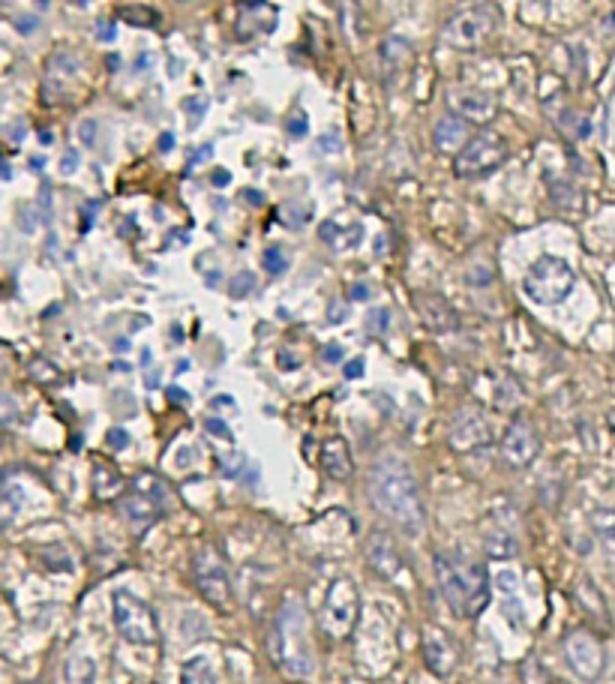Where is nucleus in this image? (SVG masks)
I'll use <instances>...</instances> for the list:
<instances>
[{"instance_id": "5fc2aeb1", "label": "nucleus", "mask_w": 615, "mask_h": 684, "mask_svg": "<svg viewBox=\"0 0 615 684\" xmlns=\"http://www.w3.org/2000/svg\"><path fill=\"white\" fill-rule=\"evenodd\" d=\"M114 348H117V351H126V348H129V342H126V339H117V342H114Z\"/></svg>"}, {"instance_id": "f3484780", "label": "nucleus", "mask_w": 615, "mask_h": 684, "mask_svg": "<svg viewBox=\"0 0 615 684\" xmlns=\"http://www.w3.org/2000/svg\"><path fill=\"white\" fill-rule=\"evenodd\" d=\"M415 304H417V313L423 315V321H427V327H432L436 334H450V330L459 327V318L453 313V306L441 295H436V291H417Z\"/></svg>"}, {"instance_id": "603ef678", "label": "nucleus", "mask_w": 615, "mask_h": 684, "mask_svg": "<svg viewBox=\"0 0 615 684\" xmlns=\"http://www.w3.org/2000/svg\"><path fill=\"white\" fill-rule=\"evenodd\" d=\"M39 138H43L45 144H52L54 142V135H52V129H39Z\"/></svg>"}, {"instance_id": "3c124183", "label": "nucleus", "mask_w": 615, "mask_h": 684, "mask_svg": "<svg viewBox=\"0 0 615 684\" xmlns=\"http://www.w3.org/2000/svg\"><path fill=\"white\" fill-rule=\"evenodd\" d=\"M171 147H175V135H163V138H159V150H163V154H165V150H171Z\"/></svg>"}, {"instance_id": "39448f33", "label": "nucleus", "mask_w": 615, "mask_h": 684, "mask_svg": "<svg viewBox=\"0 0 615 684\" xmlns=\"http://www.w3.org/2000/svg\"><path fill=\"white\" fill-rule=\"evenodd\" d=\"M165 505H168V489L156 475H138L133 480V489L120 501V507H124L126 519L133 522L135 531H147L163 516Z\"/></svg>"}, {"instance_id": "393cba45", "label": "nucleus", "mask_w": 615, "mask_h": 684, "mask_svg": "<svg viewBox=\"0 0 615 684\" xmlns=\"http://www.w3.org/2000/svg\"><path fill=\"white\" fill-rule=\"evenodd\" d=\"M180 684H219L216 667L207 657H193L184 663V672H180Z\"/></svg>"}, {"instance_id": "4c0bfd02", "label": "nucleus", "mask_w": 615, "mask_h": 684, "mask_svg": "<svg viewBox=\"0 0 615 684\" xmlns=\"http://www.w3.org/2000/svg\"><path fill=\"white\" fill-rule=\"evenodd\" d=\"M189 114H193V124H198V117L205 114V108H207V99H201V96H195V99H189V103L184 105Z\"/></svg>"}, {"instance_id": "412c9836", "label": "nucleus", "mask_w": 615, "mask_h": 684, "mask_svg": "<svg viewBox=\"0 0 615 684\" xmlns=\"http://www.w3.org/2000/svg\"><path fill=\"white\" fill-rule=\"evenodd\" d=\"M436 147L441 150V154H462V147H466L471 138H468V124L457 114H445L436 124Z\"/></svg>"}, {"instance_id": "864d4df0", "label": "nucleus", "mask_w": 615, "mask_h": 684, "mask_svg": "<svg viewBox=\"0 0 615 684\" xmlns=\"http://www.w3.org/2000/svg\"><path fill=\"white\" fill-rule=\"evenodd\" d=\"M246 198H249V201H252V205H258V201H261V198H258V195H255V189H246Z\"/></svg>"}, {"instance_id": "49530a36", "label": "nucleus", "mask_w": 615, "mask_h": 684, "mask_svg": "<svg viewBox=\"0 0 615 684\" xmlns=\"http://www.w3.org/2000/svg\"><path fill=\"white\" fill-rule=\"evenodd\" d=\"M94 126H96V120H84V124H82V138H84V144H94Z\"/></svg>"}, {"instance_id": "a878e982", "label": "nucleus", "mask_w": 615, "mask_h": 684, "mask_svg": "<svg viewBox=\"0 0 615 684\" xmlns=\"http://www.w3.org/2000/svg\"><path fill=\"white\" fill-rule=\"evenodd\" d=\"M117 15L124 18L126 24H133V27H154L159 22V13H156V9H150V6H120Z\"/></svg>"}, {"instance_id": "cd10ccee", "label": "nucleus", "mask_w": 615, "mask_h": 684, "mask_svg": "<svg viewBox=\"0 0 615 684\" xmlns=\"http://www.w3.org/2000/svg\"><path fill=\"white\" fill-rule=\"evenodd\" d=\"M318 235H321V240H327L330 246H336V237H346V235H342V228H339L336 223H325V225L318 228ZM360 240H364V225H355V228H351V240H348V244H342V249L357 246Z\"/></svg>"}, {"instance_id": "c9c22d12", "label": "nucleus", "mask_w": 615, "mask_h": 684, "mask_svg": "<svg viewBox=\"0 0 615 684\" xmlns=\"http://www.w3.org/2000/svg\"><path fill=\"white\" fill-rule=\"evenodd\" d=\"M321 357H325L327 364H342V357H346V348H342L339 342H327V345L321 348Z\"/></svg>"}, {"instance_id": "8fccbe9b", "label": "nucleus", "mask_w": 615, "mask_h": 684, "mask_svg": "<svg viewBox=\"0 0 615 684\" xmlns=\"http://www.w3.org/2000/svg\"><path fill=\"white\" fill-rule=\"evenodd\" d=\"M228 180H231L228 171H214V184H216V186H225Z\"/></svg>"}, {"instance_id": "dca6fc26", "label": "nucleus", "mask_w": 615, "mask_h": 684, "mask_svg": "<svg viewBox=\"0 0 615 684\" xmlns=\"http://www.w3.org/2000/svg\"><path fill=\"white\" fill-rule=\"evenodd\" d=\"M447 103H450V108L457 112V117H462L468 124H489L492 117L498 114V103H496V96H489V94H480V90H450V96H447Z\"/></svg>"}, {"instance_id": "a211bd4d", "label": "nucleus", "mask_w": 615, "mask_h": 684, "mask_svg": "<svg viewBox=\"0 0 615 684\" xmlns=\"http://www.w3.org/2000/svg\"><path fill=\"white\" fill-rule=\"evenodd\" d=\"M423 651H427V663L432 667V672L441 676V678H447L453 672V667H457V660H459L457 646H453L441 630H429L427 633V639H423Z\"/></svg>"}, {"instance_id": "c756f323", "label": "nucleus", "mask_w": 615, "mask_h": 684, "mask_svg": "<svg viewBox=\"0 0 615 684\" xmlns=\"http://www.w3.org/2000/svg\"><path fill=\"white\" fill-rule=\"evenodd\" d=\"M312 214V207H306V205H295V201H291V205H286V207H282V223H286L288 228H300V225H304L306 223V216Z\"/></svg>"}, {"instance_id": "473e14b6", "label": "nucleus", "mask_w": 615, "mask_h": 684, "mask_svg": "<svg viewBox=\"0 0 615 684\" xmlns=\"http://www.w3.org/2000/svg\"><path fill=\"white\" fill-rule=\"evenodd\" d=\"M244 462H246L244 454H223V456H219V466H223V471H225V475H231V477L240 475Z\"/></svg>"}, {"instance_id": "5701e85b", "label": "nucleus", "mask_w": 615, "mask_h": 684, "mask_svg": "<svg viewBox=\"0 0 615 684\" xmlns=\"http://www.w3.org/2000/svg\"><path fill=\"white\" fill-rule=\"evenodd\" d=\"M124 486H126L124 477H120L112 466H105V462H96V468H94V496L99 501L117 498L120 492H124Z\"/></svg>"}, {"instance_id": "2f4dec72", "label": "nucleus", "mask_w": 615, "mask_h": 684, "mask_svg": "<svg viewBox=\"0 0 615 684\" xmlns=\"http://www.w3.org/2000/svg\"><path fill=\"white\" fill-rule=\"evenodd\" d=\"M252 288H255V276H252L249 270H244V274H237L231 279V297H246Z\"/></svg>"}, {"instance_id": "6ab92c4d", "label": "nucleus", "mask_w": 615, "mask_h": 684, "mask_svg": "<svg viewBox=\"0 0 615 684\" xmlns=\"http://www.w3.org/2000/svg\"><path fill=\"white\" fill-rule=\"evenodd\" d=\"M276 27V6L270 3H244L237 9V36L252 39L255 34H270Z\"/></svg>"}, {"instance_id": "e433bc0d", "label": "nucleus", "mask_w": 615, "mask_h": 684, "mask_svg": "<svg viewBox=\"0 0 615 684\" xmlns=\"http://www.w3.org/2000/svg\"><path fill=\"white\" fill-rule=\"evenodd\" d=\"M75 168H78V150L69 147L64 154V159H60V171H64V174H73Z\"/></svg>"}, {"instance_id": "6e6d98bb", "label": "nucleus", "mask_w": 615, "mask_h": 684, "mask_svg": "<svg viewBox=\"0 0 615 684\" xmlns=\"http://www.w3.org/2000/svg\"><path fill=\"white\" fill-rule=\"evenodd\" d=\"M607 424H609V429L615 432V408H612V411H609V415H607Z\"/></svg>"}, {"instance_id": "de8ad7c7", "label": "nucleus", "mask_w": 615, "mask_h": 684, "mask_svg": "<svg viewBox=\"0 0 615 684\" xmlns=\"http://www.w3.org/2000/svg\"><path fill=\"white\" fill-rule=\"evenodd\" d=\"M18 30H22V34H34V30H36V18H18Z\"/></svg>"}, {"instance_id": "c03bdc74", "label": "nucleus", "mask_w": 615, "mask_h": 684, "mask_svg": "<svg viewBox=\"0 0 615 684\" xmlns=\"http://www.w3.org/2000/svg\"><path fill=\"white\" fill-rule=\"evenodd\" d=\"M214 154V144H205V147H198L193 156H189V165H198V163H205V159Z\"/></svg>"}, {"instance_id": "9b49d317", "label": "nucleus", "mask_w": 615, "mask_h": 684, "mask_svg": "<svg viewBox=\"0 0 615 684\" xmlns=\"http://www.w3.org/2000/svg\"><path fill=\"white\" fill-rule=\"evenodd\" d=\"M193 582L198 588V595L207 603L225 609L231 600V579H228V567L219 549L214 547H201L193 556Z\"/></svg>"}, {"instance_id": "0eeeda50", "label": "nucleus", "mask_w": 615, "mask_h": 684, "mask_svg": "<svg viewBox=\"0 0 615 684\" xmlns=\"http://www.w3.org/2000/svg\"><path fill=\"white\" fill-rule=\"evenodd\" d=\"M496 24L498 15L492 6H471L450 18L445 30H441V39H445V45L457 48V52H475L492 36Z\"/></svg>"}, {"instance_id": "4be33fe9", "label": "nucleus", "mask_w": 615, "mask_h": 684, "mask_svg": "<svg viewBox=\"0 0 615 684\" xmlns=\"http://www.w3.org/2000/svg\"><path fill=\"white\" fill-rule=\"evenodd\" d=\"M573 600H577V607L586 612L591 621H598V625L609 627V609H607V600H603L600 588L594 586L588 577H582L577 586H573Z\"/></svg>"}, {"instance_id": "7ed1b4c3", "label": "nucleus", "mask_w": 615, "mask_h": 684, "mask_svg": "<svg viewBox=\"0 0 615 684\" xmlns=\"http://www.w3.org/2000/svg\"><path fill=\"white\" fill-rule=\"evenodd\" d=\"M436 579L453 616L477 618L489 603V573L483 561L466 552H438Z\"/></svg>"}, {"instance_id": "1a4fd4ad", "label": "nucleus", "mask_w": 615, "mask_h": 684, "mask_svg": "<svg viewBox=\"0 0 615 684\" xmlns=\"http://www.w3.org/2000/svg\"><path fill=\"white\" fill-rule=\"evenodd\" d=\"M84 73V60L73 48H57V52L45 60V78H43V99L45 103H69L78 94V82Z\"/></svg>"}, {"instance_id": "37998d69", "label": "nucleus", "mask_w": 615, "mask_h": 684, "mask_svg": "<svg viewBox=\"0 0 615 684\" xmlns=\"http://www.w3.org/2000/svg\"><path fill=\"white\" fill-rule=\"evenodd\" d=\"M348 295H351V300H369L372 291H369V285H366V283H357V285H351Z\"/></svg>"}, {"instance_id": "a18cd8bd", "label": "nucleus", "mask_w": 615, "mask_h": 684, "mask_svg": "<svg viewBox=\"0 0 615 684\" xmlns=\"http://www.w3.org/2000/svg\"><path fill=\"white\" fill-rule=\"evenodd\" d=\"M346 318H348V309L342 306V304H339V306H336V304L330 306V321H334V325H342Z\"/></svg>"}, {"instance_id": "20e7f679", "label": "nucleus", "mask_w": 615, "mask_h": 684, "mask_svg": "<svg viewBox=\"0 0 615 684\" xmlns=\"http://www.w3.org/2000/svg\"><path fill=\"white\" fill-rule=\"evenodd\" d=\"M577 285V274L564 258L558 255H540L534 265L528 267L526 279H522V291L528 295V300L540 306H556Z\"/></svg>"}, {"instance_id": "ddd939ff", "label": "nucleus", "mask_w": 615, "mask_h": 684, "mask_svg": "<svg viewBox=\"0 0 615 684\" xmlns=\"http://www.w3.org/2000/svg\"><path fill=\"white\" fill-rule=\"evenodd\" d=\"M538 454H540V436L534 424L526 417H513L501 438V459L513 468H526Z\"/></svg>"}, {"instance_id": "79ce46f5", "label": "nucleus", "mask_w": 615, "mask_h": 684, "mask_svg": "<svg viewBox=\"0 0 615 684\" xmlns=\"http://www.w3.org/2000/svg\"><path fill=\"white\" fill-rule=\"evenodd\" d=\"M318 150H325V154H334V150H339V138H334V135H321V138H318Z\"/></svg>"}, {"instance_id": "09e8293b", "label": "nucleus", "mask_w": 615, "mask_h": 684, "mask_svg": "<svg viewBox=\"0 0 615 684\" xmlns=\"http://www.w3.org/2000/svg\"><path fill=\"white\" fill-rule=\"evenodd\" d=\"M168 399H171V402H186L189 396H186L180 387H168Z\"/></svg>"}, {"instance_id": "9d476101", "label": "nucleus", "mask_w": 615, "mask_h": 684, "mask_svg": "<svg viewBox=\"0 0 615 684\" xmlns=\"http://www.w3.org/2000/svg\"><path fill=\"white\" fill-rule=\"evenodd\" d=\"M504 159H507V142L492 129H483L453 159V171H457V177H480L496 171Z\"/></svg>"}, {"instance_id": "c85d7f7f", "label": "nucleus", "mask_w": 615, "mask_h": 684, "mask_svg": "<svg viewBox=\"0 0 615 684\" xmlns=\"http://www.w3.org/2000/svg\"><path fill=\"white\" fill-rule=\"evenodd\" d=\"M364 325L369 330V336H385V330L390 325V313H387V309H369Z\"/></svg>"}, {"instance_id": "bb28decb", "label": "nucleus", "mask_w": 615, "mask_h": 684, "mask_svg": "<svg viewBox=\"0 0 615 684\" xmlns=\"http://www.w3.org/2000/svg\"><path fill=\"white\" fill-rule=\"evenodd\" d=\"M27 376L36 381V385H60V369L54 366V364H48V360H43V357H36V360H30V366H27Z\"/></svg>"}, {"instance_id": "f257e3e1", "label": "nucleus", "mask_w": 615, "mask_h": 684, "mask_svg": "<svg viewBox=\"0 0 615 684\" xmlns=\"http://www.w3.org/2000/svg\"><path fill=\"white\" fill-rule=\"evenodd\" d=\"M366 492L372 507L385 513L393 526H399L406 535L417 537L423 526H427V510H423L417 477L399 456H385L372 466Z\"/></svg>"}, {"instance_id": "423d86ee", "label": "nucleus", "mask_w": 615, "mask_h": 684, "mask_svg": "<svg viewBox=\"0 0 615 684\" xmlns=\"http://www.w3.org/2000/svg\"><path fill=\"white\" fill-rule=\"evenodd\" d=\"M357 612H360V595H357L355 582L348 577H339V579L330 582L325 607H321V616H318L327 637L346 639L357 621Z\"/></svg>"}, {"instance_id": "72a5a7b5", "label": "nucleus", "mask_w": 615, "mask_h": 684, "mask_svg": "<svg viewBox=\"0 0 615 684\" xmlns=\"http://www.w3.org/2000/svg\"><path fill=\"white\" fill-rule=\"evenodd\" d=\"M205 429H207L214 438H223V441H231V438H235V432L228 429V424H223V420H216V417H207V420H205Z\"/></svg>"}, {"instance_id": "f03ea898", "label": "nucleus", "mask_w": 615, "mask_h": 684, "mask_svg": "<svg viewBox=\"0 0 615 684\" xmlns=\"http://www.w3.org/2000/svg\"><path fill=\"white\" fill-rule=\"evenodd\" d=\"M267 651L282 676L295 681H309L316 676V655L309 642V618L297 597L282 600L274 625L267 633Z\"/></svg>"}, {"instance_id": "7c9ffc66", "label": "nucleus", "mask_w": 615, "mask_h": 684, "mask_svg": "<svg viewBox=\"0 0 615 684\" xmlns=\"http://www.w3.org/2000/svg\"><path fill=\"white\" fill-rule=\"evenodd\" d=\"M288 267V258H286V253H282L279 246H267L265 249V270L267 274H282V270Z\"/></svg>"}, {"instance_id": "ea45409f", "label": "nucleus", "mask_w": 615, "mask_h": 684, "mask_svg": "<svg viewBox=\"0 0 615 684\" xmlns=\"http://www.w3.org/2000/svg\"><path fill=\"white\" fill-rule=\"evenodd\" d=\"M342 369H346V378H357V376H364V360H360V357L357 360H348Z\"/></svg>"}, {"instance_id": "f8f14e48", "label": "nucleus", "mask_w": 615, "mask_h": 684, "mask_svg": "<svg viewBox=\"0 0 615 684\" xmlns=\"http://www.w3.org/2000/svg\"><path fill=\"white\" fill-rule=\"evenodd\" d=\"M564 660H568V667L582 681H598L603 676V667H607V655H603L600 639L586 627L570 630L564 637Z\"/></svg>"}, {"instance_id": "b1692460", "label": "nucleus", "mask_w": 615, "mask_h": 684, "mask_svg": "<svg viewBox=\"0 0 615 684\" xmlns=\"http://www.w3.org/2000/svg\"><path fill=\"white\" fill-rule=\"evenodd\" d=\"M487 549L492 558H513L519 552V537L517 531L507 526H496L487 528Z\"/></svg>"}, {"instance_id": "f704fd0d", "label": "nucleus", "mask_w": 615, "mask_h": 684, "mask_svg": "<svg viewBox=\"0 0 615 684\" xmlns=\"http://www.w3.org/2000/svg\"><path fill=\"white\" fill-rule=\"evenodd\" d=\"M108 447H114V450H124V447H129V432H126L124 426L108 429Z\"/></svg>"}, {"instance_id": "a19ab883", "label": "nucleus", "mask_w": 615, "mask_h": 684, "mask_svg": "<svg viewBox=\"0 0 615 684\" xmlns=\"http://www.w3.org/2000/svg\"><path fill=\"white\" fill-rule=\"evenodd\" d=\"M96 39H103V43H112V39H114V27L108 24V22H99L96 24Z\"/></svg>"}, {"instance_id": "aec40b11", "label": "nucleus", "mask_w": 615, "mask_h": 684, "mask_svg": "<svg viewBox=\"0 0 615 684\" xmlns=\"http://www.w3.org/2000/svg\"><path fill=\"white\" fill-rule=\"evenodd\" d=\"M321 468H325V475L330 480H339V484L355 475V462H351L346 438L334 436V438H327L325 445H321Z\"/></svg>"}, {"instance_id": "4468645a", "label": "nucleus", "mask_w": 615, "mask_h": 684, "mask_svg": "<svg viewBox=\"0 0 615 684\" xmlns=\"http://www.w3.org/2000/svg\"><path fill=\"white\" fill-rule=\"evenodd\" d=\"M489 441H492L489 420L477 408H462L457 415V424L450 429V447L459 450V454H471L477 447H487Z\"/></svg>"}, {"instance_id": "2eb2a0df", "label": "nucleus", "mask_w": 615, "mask_h": 684, "mask_svg": "<svg viewBox=\"0 0 615 684\" xmlns=\"http://www.w3.org/2000/svg\"><path fill=\"white\" fill-rule=\"evenodd\" d=\"M364 552H366V561L369 567L378 573L381 579H397L399 570H402V556L397 549V543L387 535L385 528H372L366 535V543H364Z\"/></svg>"}, {"instance_id": "6e6552de", "label": "nucleus", "mask_w": 615, "mask_h": 684, "mask_svg": "<svg viewBox=\"0 0 615 684\" xmlns=\"http://www.w3.org/2000/svg\"><path fill=\"white\" fill-rule=\"evenodd\" d=\"M114 627L133 646H154L159 639L154 609L129 591H114Z\"/></svg>"}, {"instance_id": "58836bf2", "label": "nucleus", "mask_w": 615, "mask_h": 684, "mask_svg": "<svg viewBox=\"0 0 615 684\" xmlns=\"http://www.w3.org/2000/svg\"><path fill=\"white\" fill-rule=\"evenodd\" d=\"M288 133H291V135H304V133H306V117H304V114H295V117H291V120H288Z\"/></svg>"}]
</instances>
